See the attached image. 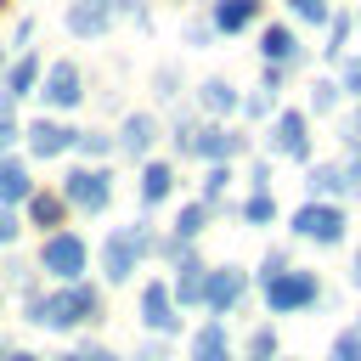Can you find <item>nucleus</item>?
<instances>
[{"mask_svg":"<svg viewBox=\"0 0 361 361\" xmlns=\"http://www.w3.org/2000/svg\"><path fill=\"white\" fill-rule=\"evenodd\" d=\"M73 147H79V152H85V158H102V152H107V147H113V141H107V135H102V130H79V135H73Z\"/></svg>","mask_w":361,"mask_h":361,"instance_id":"cd10ccee","label":"nucleus"},{"mask_svg":"<svg viewBox=\"0 0 361 361\" xmlns=\"http://www.w3.org/2000/svg\"><path fill=\"white\" fill-rule=\"evenodd\" d=\"M288 6H293L305 23H327V0H288Z\"/></svg>","mask_w":361,"mask_h":361,"instance_id":"2f4dec72","label":"nucleus"},{"mask_svg":"<svg viewBox=\"0 0 361 361\" xmlns=\"http://www.w3.org/2000/svg\"><path fill=\"white\" fill-rule=\"evenodd\" d=\"M192 361H231V350H226V327H220V322H209V327L192 338Z\"/></svg>","mask_w":361,"mask_h":361,"instance_id":"f3484780","label":"nucleus"},{"mask_svg":"<svg viewBox=\"0 0 361 361\" xmlns=\"http://www.w3.org/2000/svg\"><path fill=\"white\" fill-rule=\"evenodd\" d=\"M152 135H158V124H152V113H130V118H124V130H118V147H124L130 158H147V147H152Z\"/></svg>","mask_w":361,"mask_h":361,"instance_id":"ddd939ff","label":"nucleus"},{"mask_svg":"<svg viewBox=\"0 0 361 361\" xmlns=\"http://www.w3.org/2000/svg\"><path fill=\"white\" fill-rule=\"evenodd\" d=\"M333 361H361V322L333 338Z\"/></svg>","mask_w":361,"mask_h":361,"instance_id":"bb28decb","label":"nucleus"},{"mask_svg":"<svg viewBox=\"0 0 361 361\" xmlns=\"http://www.w3.org/2000/svg\"><path fill=\"white\" fill-rule=\"evenodd\" d=\"M34 192V180H28V169L17 164V158H0V203H23Z\"/></svg>","mask_w":361,"mask_h":361,"instance_id":"dca6fc26","label":"nucleus"},{"mask_svg":"<svg viewBox=\"0 0 361 361\" xmlns=\"http://www.w3.org/2000/svg\"><path fill=\"white\" fill-rule=\"evenodd\" d=\"M197 102H203L209 113H231V107H237V90H231L226 79H203V90H197Z\"/></svg>","mask_w":361,"mask_h":361,"instance_id":"4be33fe9","label":"nucleus"},{"mask_svg":"<svg viewBox=\"0 0 361 361\" xmlns=\"http://www.w3.org/2000/svg\"><path fill=\"white\" fill-rule=\"evenodd\" d=\"M85 243L73 237V231H51L45 237V248H39V271H51L56 282H79V271H85Z\"/></svg>","mask_w":361,"mask_h":361,"instance_id":"7ed1b4c3","label":"nucleus"},{"mask_svg":"<svg viewBox=\"0 0 361 361\" xmlns=\"http://www.w3.org/2000/svg\"><path fill=\"white\" fill-rule=\"evenodd\" d=\"M102 316V293L68 282L62 293H34L28 299V322L34 327H73V322H96Z\"/></svg>","mask_w":361,"mask_h":361,"instance_id":"f257e3e1","label":"nucleus"},{"mask_svg":"<svg viewBox=\"0 0 361 361\" xmlns=\"http://www.w3.org/2000/svg\"><path fill=\"white\" fill-rule=\"evenodd\" d=\"M62 361H79V355H62Z\"/></svg>","mask_w":361,"mask_h":361,"instance_id":"c03bdc74","label":"nucleus"},{"mask_svg":"<svg viewBox=\"0 0 361 361\" xmlns=\"http://www.w3.org/2000/svg\"><path fill=\"white\" fill-rule=\"evenodd\" d=\"M135 361H169V350H164V344H141V350H135Z\"/></svg>","mask_w":361,"mask_h":361,"instance_id":"c9c22d12","label":"nucleus"},{"mask_svg":"<svg viewBox=\"0 0 361 361\" xmlns=\"http://www.w3.org/2000/svg\"><path fill=\"white\" fill-rule=\"evenodd\" d=\"M17 141V124H11V113H0V152Z\"/></svg>","mask_w":361,"mask_h":361,"instance_id":"e433bc0d","label":"nucleus"},{"mask_svg":"<svg viewBox=\"0 0 361 361\" xmlns=\"http://www.w3.org/2000/svg\"><path fill=\"white\" fill-rule=\"evenodd\" d=\"M6 282H11V288H28V265H23V259H17V265H6Z\"/></svg>","mask_w":361,"mask_h":361,"instance_id":"f704fd0d","label":"nucleus"},{"mask_svg":"<svg viewBox=\"0 0 361 361\" xmlns=\"http://www.w3.org/2000/svg\"><path fill=\"white\" fill-rule=\"evenodd\" d=\"M107 23H113V0H73V6H68V28H73L79 39L102 34Z\"/></svg>","mask_w":361,"mask_h":361,"instance_id":"9d476101","label":"nucleus"},{"mask_svg":"<svg viewBox=\"0 0 361 361\" xmlns=\"http://www.w3.org/2000/svg\"><path fill=\"white\" fill-rule=\"evenodd\" d=\"M79 96H85L79 68H73V62H56V68L45 73V102H51V107H79Z\"/></svg>","mask_w":361,"mask_h":361,"instance_id":"1a4fd4ad","label":"nucleus"},{"mask_svg":"<svg viewBox=\"0 0 361 361\" xmlns=\"http://www.w3.org/2000/svg\"><path fill=\"white\" fill-rule=\"evenodd\" d=\"M226 180H231V169H226V164H214V169H209V180H203V197L214 203V197L226 192Z\"/></svg>","mask_w":361,"mask_h":361,"instance_id":"7c9ffc66","label":"nucleus"},{"mask_svg":"<svg viewBox=\"0 0 361 361\" xmlns=\"http://www.w3.org/2000/svg\"><path fill=\"white\" fill-rule=\"evenodd\" d=\"M62 209H68V197H56V192H28V220H34V226H62Z\"/></svg>","mask_w":361,"mask_h":361,"instance_id":"6ab92c4d","label":"nucleus"},{"mask_svg":"<svg viewBox=\"0 0 361 361\" xmlns=\"http://www.w3.org/2000/svg\"><path fill=\"white\" fill-rule=\"evenodd\" d=\"M11 237H17V214L0 203V243H11Z\"/></svg>","mask_w":361,"mask_h":361,"instance_id":"72a5a7b5","label":"nucleus"},{"mask_svg":"<svg viewBox=\"0 0 361 361\" xmlns=\"http://www.w3.org/2000/svg\"><path fill=\"white\" fill-rule=\"evenodd\" d=\"M310 90H316V96H310V107H316V113H327V107L338 102V85H327V79H322V85H310Z\"/></svg>","mask_w":361,"mask_h":361,"instance_id":"473e14b6","label":"nucleus"},{"mask_svg":"<svg viewBox=\"0 0 361 361\" xmlns=\"http://www.w3.org/2000/svg\"><path fill=\"white\" fill-rule=\"evenodd\" d=\"M141 322H147L152 333H175V327H180L175 299H169V288H164V282H147V293H141Z\"/></svg>","mask_w":361,"mask_h":361,"instance_id":"6e6552de","label":"nucleus"},{"mask_svg":"<svg viewBox=\"0 0 361 361\" xmlns=\"http://www.w3.org/2000/svg\"><path fill=\"white\" fill-rule=\"evenodd\" d=\"M73 135H79V130H68V124H56V118H34V124H28V152H34V158H56V152L73 147Z\"/></svg>","mask_w":361,"mask_h":361,"instance_id":"0eeeda50","label":"nucleus"},{"mask_svg":"<svg viewBox=\"0 0 361 361\" xmlns=\"http://www.w3.org/2000/svg\"><path fill=\"white\" fill-rule=\"evenodd\" d=\"M271 147H276L282 158H310V135H305V113H282V118H276V135H271Z\"/></svg>","mask_w":361,"mask_h":361,"instance_id":"9b49d317","label":"nucleus"},{"mask_svg":"<svg viewBox=\"0 0 361 361\" xmlns=\"http://www.w3.org/2000/svg\"><path fill=\"white\" fill-rule=\"evenodd\" d=\"M79 361H113V350H79Z\"/></svg>","mask_w":361,"mask_h":361,"instance_id":"ea45409f","label":"nucleus"},{"mask_svg":"<svg viewBox=\"0 0 361 361\" xmlns=\"http://www.w3.org/2000/svg\"><path fill=\"white\" fill-rule=\"evenodd\" d=\"M0 6H6V0H0Z\"/></svg>","mask_w":361,"mask_h":361,"instance_id":"49530a36","label":"nucleus"},{"mask_svg":"<svg viewBox=\"0 0 361 361\" xmlns=\"http://www.w3.org/2000/svg\"><path fill=\"white\" fill-rule=\"evenodd\" d=\"M355 135H361V124H355Z\"/></svg>","mask_w":361,"mask_h":361,"instance_id":"a18cd8bd","label":"nucleus"},{"mask_svg":"<svg viewBox=\"0 0 361 361\" xmlns=\"http://www.w3.org/2000/svg\"><path fill=\"white\" fill-rule=\"evenodd\" d=\"M192 152H203V158L226 164L231 152H243V135H231V130H203V135H192Z\"/></svg>","mask_w":361,"mask_h":361,"instance_id":"2eb2a0df","label":"nucleus"},{"mask_svg":"<svg viewBox=\"0 0 361 361\" xmlns=\"http://www.w3.org/2000/svg\"><path fill=\"white\" fill-rule=\"evenodd\" d=\"M259 51H265L271 62H288V56L299 62V45H293V34H288V28H265V39H259Z\"/></svg>","mask_w":361,"mask_h":361,"instance_id":"5701e85b","label":"nucleus"},{"mask_svg":"<svg viewBox=\"0 0 361 361\" xmlns=\"http://www.w3.org/2000/svg\"><path fill=\"white\" fill-rule=\"evenodd\" d=\"M293 237H310V243H344V214L327 209V203H305V209H293Z\"/></svg>","mask_w":361,"mask_h":361,"instance_id":"423d86ee","label":"nucleus"},{"mask_svg":"<svg viewBox=\"0 0 361 361\" xmlns=\"http://www.w3.org/2000/svg\"><path fill=\"white\" fill-rule=\"evenodd\" d=\"M248 355H254V361H271V355H276V333H271V327H259V333L248 338Z\"/></svg>","mask_w":361,"mask_h":361,"instance_id":"c756f323","label":"nucleus"},{"mask_svg":"<svg viewBox=\"0 0 361 361\" xmlns=\"http://www.w3.org/2000/svg\"><path fill=\"white\" fill-rule=\"evenodd\" d=\"M259 113H271V90L265 96H248V118H259Z\"/></svg>","mask_w":361,"mask_h":361,"instance_id":"4c0bfd02","label":"nucleus"},{"mask_svg":"<svg viewBox=\"0 0 361 361\" xmlns=\"http://www.w3.org/2000/svg\"><path fill=\"white\" fill-rule=\"evenodd\" d=\"M355 282H361V254H355Z\"/></svg>","mask_w":361,"mask_h":361,"instance_id":"79ce46f5","label":"nucleus"},{"mask_svg":"<svg viewBox=\"0 0 361 361\" xmlns=\"http://www.w3.org/2000/svg\"><path fill=\"white\" fill-rule=\"evenodd\" d=\"M203 282H209V271H203L197 259H180V276H175V299H180V305H197V299H203Z\"/></svg>","mask_w":361,"mask_h":361,"instance_id":"aec40b11","label":"nucleus"},{"mask_svg":"<svg viewBox=\"0 0 361 361\" xmlns=\"http://www.w3.org/2000/svg\"><path fill=\"white\" fill-rule=\"evenodd\" d=\"M344 186H350V180H344L333 164H316V169H310V192H322V197H327V192H344Z\"/></svg>","mask_w":361,"mask_h":361,"instance_id":"393cba45","label":"nucleus"},{"mask_svg":"<svg viewBox=\"0 0 361 361\" xmlns=\"http://www.w3.org/2000/svg\"><path fill=\"white\" fill-rule=\"evenodd\" d=\"M11 361H34V355H23V350H17V355H11Z\"/></svg>","mask_w":361,"mask_h":361,"instance_id":"37998d69","label":"nucleus"},{"mask_svg":"<svg viewBox=\"0 0 361 361\" xmlns=\"http://www.w3.org/2000/svg\"><path fill=\"white\" fill-rule=\"evenodd\" d=\"M243 220H248V226H265V220H276V203H271V192H254V197L243 203Z\"/></svg>","mask_w":361,"mask_h":361,"instance_id":"a878e982","label":"nucleus"},{"mask_svg":"<svg viewBox=\"0 0 361 361\" xmlns=\"http://www.w3.org/2000/svg\"><path fill=\"white\" fill-rule=\"evenodd\" d=\"M203 220H209V203H186V209H180V220H175V243L197 237V231H203Z\"/></svg>","mask_w":361,"mask_h":361,"instance_id":"b1692460","label":"nucleus"},{"mask_svg":"<svg viewBox=\"0 0 361 361\" xmlns=\"http://www.w3.org/2000/svg\"><path fill=\"white\" fill-rule=\"evenodd\" d=\"M316 299V276L310 271H271L265 276V305L271 310H299Z\"/></svg>","mask_w":361,"mask_h":361,"instance_id":"39448f33","label":"nucleus"},{"mask_svg":"<svg viewBox=\"0 0 361 361\" xmlns=\"http://www.w3.org/2000/svg\"><path fill=\"white\" fill-rule=\"evenodd\" d=\"M169 186H175V169L169 164H147L141 169V203H164Z\"/></svg>","mask_w":361,"mask_h":361,"instance_id":"a211bd4d","label":"nucleus"},{"mask_svg":"<svg viewBox=\"0 0 361 361\" xmlns=\"http://www.w3.org/2000/svg\"><path fill=\"white\" fill-rule=\"evenodd\" d=\"M259 17V0H214V28L220 34H237Z\"/></svg>","mask_w":361,"mask_h":361,"instance_id":"4468645a","label":"nucleus"},{"mask_svg":"<svg viewBox=\"0 0 361 361\" xmlns=\"http://www.w3.org/2000/svg\"><path fill=\"white\" fill-rule=\"evenodd\" d=\"M344 90H361V62H344Z\"/></svg>","mask_w":361,"mask_h":361,"instance_id":"58836bf2","label":"nucleus"},{"mask_svg":"<svg viewBox=\"0 0 361 361\" xmlns=\"http://www.w3.org/2000/svg\"><path fill=\"white\" fill-rule=\"evenodd\" d=\"M62 197H68L73 209H85V214H102L107 197H113V175H107V169H73V175L62 180Z\"/></svg>","mask_w":361,"mask_h":361,"instance_id":"20e7f679","label":"nucleus"},{"mask_svg":"<svg viewBox=\"0 0 361 361\" xmlns=\"http://www.w3.org/2000/svg\"><path fill=\"white\" fill-rule=\"evenodd\" d=\"M237 293H243V271H237V265L209 271V282H203V305H209V310H231Z\"/></svg>","mask_w":361,"mask_h":361,"instance_id":"f8f14e48","label":"nucleus"},{"mask_svg":"<svg viewBox=\"0 0 361 361\" xmlns=\"http://www.w3.org/2000/svg\"><path fill=\"white\" fill-rule=\"evenodd\" d=\"M327 28H333V45H327V56L338 62V56H344V39H350V17L338 11V17H327Z\"/></svg>","mask_w":361,"mask_h":361,"instance_id":"c85d7f7f","label":"nucleus"},{"mask_svg":"<svg viewBox=\"0 0 361 361\" xmlns=\"http://www.w3.org/2000/svg\"><path fill=\"white\" fill-rule=\"evenodd\" d=\"M118 11H135L141 17V0H118Z\"/></svg>","mask_w":361,"mask_h":361,"instance_id":"a19ab883","label":"nucleus"},{"mask_svg":"<svg viewBox=\"0 0 361 361\" xmlns=\"http://www.w3.org/2000/svg\"><path fill=\"white\" fill-rule=\"evenodd\" d=\"M152 248V231L135 220V226H118L113 237H107V248H102V265H107V282H124L130 271H135V259Z\"/></svg>","mask_w":361,"mask_h":361,"instance_id":"f03ea898","label":"nucleus"},{"mask_svg":"<svg viewBox=\"0 0 361 361\" xmlns=\"http://www.w3.org/2000/svg\"><path fill=\"white\" fill-rule=\"evenodd\" d=\"M34 79H39V56L11 62V73H6V96H11V102H23V96L34 90Z\"/></svg>","mask_w":361,"mask_h":361,"instance_id":"412c9836","label":"nucleus"}]
</instances>
